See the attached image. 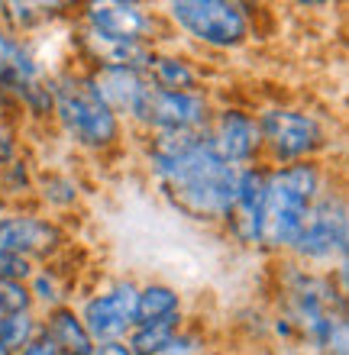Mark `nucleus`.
<instances>
[{"label": "nucleus", "mask_w": 349, "mask_h": 355, "mask_svg": "<svg viewBox=\"0 0 349 355\" xmlns=\"http://www.w3.org/2000/svg\"><path fill=\"white\" fill-rule=\"evenodd\" d=\"M155 171L181 210L194 216H230L233 210L239 171L220 159L210 142H198L178 159L155 165Z\"/></svg>", "instance_id": "nucleus-1"}, {"label": "nucleus", "mask_w": 349, "mask_h": 355, "mask_svg": "<svg viewBox=\"0 0 349 355\" xmlns=\"http://www.w3.org/2000/svg\"><path fill=\"white\" fill-rule=\"evenodd\" d=\"M317 194V171L311 165H288L265 178L259 239L269 245H294Z\"/></svg>", "instance_id": "nucleus-2"}, {"label": "nucleus", "mask_w": 349, "mask_h": 355, "mask_svg": "<svg viewBox=\"0 0 349 355\" xmlns=\"http://www.w3.org/2000/svg\"><path fill=\"white\" fill-rule=\"evenodd\" d=\"M294 323L314 346L346 355V313L330 281L304 278L294 288Z\"/></svg>", "instance_id": "nucleus-3"}, {"label": "nucleus", "mask_w": 349, "mask_h": 355, "mask_svg": "<svg viewBox=\"0 0 349 355\" xmlns=\"http://www.w3.org/2000/svg\"><path fill=\"white\" fill-rule=\"evenodd\" d=\"M56 110L68 136H75L81 146H107L117 139V116L97 97L91 81H62V87H56Z\"/></svg>", "instance_id": "nucleus-4"}, {"label": "nucleus", "mask_w": 349, "mask_h": 355, "mask_svg": "<svg viewBox=\"0 0 349 355\" xmlns=\"http://www.w3.org/2000/svg\"><path fill=\"white\" fill-rule=\"evenodd\" d=\"M169 10L191 36L207 42V46L230 49L236 42H243L246 36V17L236 3H223V0H178Z\"/></svg>", "instance_id": "nucleus-5"}, {"label": "nucleus", "mask_w": 349, "mask_h": 355, "mask_svg": "<svg viewBox=\"0 0 349 355\" xmlns=\"http://www.w3.org/2000/svg\"><path fill=\"white\" fill-rule=\"evenodd\" d=\"M294 245L307 259H330L333 252H343L346 249V210L340 200L327 197L317 207H311Z\"/></svg>", "instance_id": "nucleus-6"}, {"label": "nucleus", "mask_w": 349, "mask_h": 355, "mask_svg": "<svg viewBox=\"0 0 349 355\" xmlns=\"http://www.w3.org/2000/svg\"><path fill=\"white\" fill-rule=\"evenodd\" d=\"M136 297L139 291L133 284H117L114 291L87 300L85 320H81L87 336L101 339V343H120L123 333L136 323Z\"/></svg>", "instance_id": "nucleus-7"}, {"label": "nucleus", "mask_w": 349, "mask_h": 355, "mask_svg": "<svg viewBox=\"0 0 349 355\" xmlns=\"http://www.w3.org/2000/svg\"><path fill=\"white\" fill-rule=\"evenodd\" d=\"M259 136L275 149V155L282 159H301L307 152L321 146V126L307 116V113L294 110H269L259 120Z\"/></svg>", "instance_id": "nucleus-8"}, {"label": "nucleus", "mask_w": 349, "mask_h": 355, "mask_svg": "<svg viewBox=\"0 0 349 355\" xmlns=\"http://www.w3.org/2000/svg\"><path fill=\"white\" fill-rule=\"evenodd\" d=\"M91 87L107 103L110 113L117 110V113H130V116H142V107H146L152 91L136 68H123V65H104L94 75Z\"/></svg>", "instance_id": "nucleus-9"}, {"label": "nucleus", "mask_w": 349, "mask_h": 355, "mask_svg": "<svg viewBox=\"0 0 349 355\" xmlns=\"http://www.w3.org/2000/svg\"><path fill=\"white\" fill-rule=\"evenodd\" d=\"M207 116V103L194 97V94H178V91H159L152 87L149 101L142 107L139 120L159 126V130H198Z\"/></svg>", "instance_id": "nucleus-10"}, {"label": "nucleus", "mask_w": 349, "mask_h": 355, "mask_svg": "<svg viewBox=\"0 0 349 355\" xmlns=\"http://www.w3.org/2000/svg\"><path fill=\"white\" fill-rule=\"evenodd\" d=\"M87 17L97 36L114 42H139L152 29V19L136 3H91Z\"/></svg>", "instance_id": "nucleus-11"}, {"label": "nucleus", "mask_w": 349, "mask_h": 355, "mask_svg": "<svg viewBox=\"0 0 349 355\" xmlns=\"http://www.w3.org/2000/svg\"><path fill=\"white\" fill-rule=\"evenodd\" d=\"M255 142H259V130H255V123L249 120L246 113H236V110L220 113L214 139H210V149L217 152L227 165L249 159L255 149Z\"/></svg>", "instance_id": "nucleus-12"}, {"label": "nucleus", "mask_w": 349, "mask_h": 355, "mask_svg": "<svg viewBox=\"0 0 349 355\" xmlns=\"http://www.w3.org/2000/svg\"><path fill=\"white\" fill-rule=\"evenodd\" d=\"M58 243L56 226L33 220V216H17V220H3L0 223V255H33L46 252L49 245Z\"/></svg>", "instance_id": "nucleus-13"}, {"label": "nucleus", "mask_w": 349, "mask_h": 355, "mask_svg": "<svg viewBox=\"0 0 349 355\" xmlns=\"http://www.w3.org/2000/svg\"><path fill=\"white\" fill-rule=\"evenodd\" d=\"M262 197H265V178L259 171H243L236 184V200L230 216H236V226L246 239H259V216H262Z\"/></svg>", "instance_id": "nucleus-14"}, {"label": "nucleus", "mask_w": 349, "mask_h": 355, "mask_svg": "<svg viewBox=\"0 0 349 355\" xmlns=\"http://www.w3.org/2000/svg\"><path fill=\"white\" fill-rule=\"evenodd\" d=\"M46 343L58 355H94V339L87 336L85 323L71 313V310H56L49 317Z\"/></svg>", "instance_id": "nucleus-15"}, {"label": "nucleus", "mask_w": 349, "mask_h": 355, "mask_svg": "<svg viewBox=\"0 0 349 355\" xmlns=\"http://www.w3.org/2000/svg\"><path fill=\"white\" fill-rule=\"evenodd\" d=\"M0 78L7 81L13 91L19 94H33V81H36V65H33V58L23 52L19 42L7 39L0 33Z\"/></svg>", "instance_id": "nucleus-16"}, {"label": "nucleus", "mask_w": 349, "mask_h": 355, "mask_svg": "<svg viewBox=\"0 0 349 355\" xmlns=\"http://www.w3.org/2000/svg\"><path fill=\"white\" fill-rule=\"evenodd\" d=\"M175 329H178V317L155 320V323H139L126 349L133 355H159L175 339Z\"/></svg>", "instance_id": "nucleus-17"}, {"label": "nucleus", "mask_w": 349, "mask_h": 355, "mask_svg": "<svg viewBox=\"0 0 349 355\" xmlns=\"http://www.w3.org/2000/svg\"><path fill=\"white\" fill-rule=\"evenodd\" d=\"M178 317V294L169 288H146L136 297V323H155V320Z\"/></svg>", "instance_id": "nucleus-18"}, {"label": "nucleus", "mask_w": 349, "mask_h": 355, "mask_svg": "<svg viewBox=\"0 0 349 355\" xmlns=\"http://www.w3.org/2000/svg\"><path fill=\"white\" fill-rule=\"evenodd\" d=\"M152 71H155V85L159 91H178V94H188V87H194V75L191 68L178 58H152L149 62Z\"/></svg>", "instance_id": "nucleus-19"}, {"label": "nucleus", "mask_w": 349, "mask_h": 355, "mask_svg": "<svg viewBox=\"0 0 349 355\" xmlns=\"http://www.w3.org/2000/svg\"><path fill=\"white\" fill-rule=\"evenodd\" d=\"M33 339V320L26 313H13V317L0 320V346L13 352V349H26Z\"/></svg>", "instance_id": "nucleus-20"}, {"label": "nucleus", "mask_w": 349, "mask_h": 355, "mask_svg": "<svg viewBox=\"0 0 349 355\" xmlns=\"http://www.w3.org/2000/svg\"><path fill=\"white\" fill-rule=\"evenodd\" d=\"M29 291L23 288V281H7L0 278V320L13 317V313H26Z\"/></svg>", "instance_id": "nucleus-21"}, {"label": "nucleus", "mask_w": 349, "mask_h": 355, "mask_svg": "<svg viewBox=\"0 0 349 355\" xmlns=\"http://www.w3.org/2000/svg\"><path fill=\"white\" fill-rule=\"evenodd\" d=\"M26 275H29V259H23V255H0V278L23 281Z\"/></svg>", "instance_id": "nucleus-22"}, {"label": "nucleus", "mask_w": 349, "mask_h": 355, "mask_svg": "<svg viewBox=\"0 0 349 355\" xmlns=\"http://www.w3.org/2000/svg\"><path fill=\"white\" fill-rule=\"evenodd\" d=\"M159 355H198V346H194V339H188V336H175Z\"/></svg>", "instance_id": "nucleus-23"}, {"label": "nucleus", "mask_w": 349, "mask_h": 355, "mask_svg": "<svg viewBox=\"0 0 349 355\" xmlns=\"http://www.w3.org/2000/svg\"><path fill=\"white\" fill-rule=\"evenodd\" d=\"M19 355H58V352H56V349H52V346H49L46 339H39V343H29V346L23 349V352H19Z\"/></svg>", "instance_id": "nucleus-24"}, {"label": "nucleus", "mask_w": 349, "mask_h": 355, "mask_svg": "<svg viewBox=\"0 0 349 355\" xmlns=\"http://www.w3.org/2000/svg\"><path fill=\"white\" fill-rule=\"evenodd\" d=\"M94 355H133L123 343H104L101 349H94Z\"/></svg>", "instance_id": "nucleus-25"}, {"label": "nucleus", "mask_w": 349, "mask_h": 355, "mask_svg": "<svg viewBox=\"0 0 349 355\" xmlns=\"http://www.w3.org/2000/svg\"><path fill=\"white\" fill-rule=\"evenodd\" d=\"M10 155H13V139L7 130H0V162H7Z\"/></svg>", "instance_id": "nucleus-26"}, {"label": "nucleus", "mask_w": 349, "mask_h": 355, "mask_svg": "<svg viewBox=\"0 0 349 355\" xmlns=\"http://www.w3.org/2000/svg\"><path fill=\"white\" fill-rule=\"evenodd\" d=\"M0 355H10V352H7V349H3V346H0Z\"/></svg>", "instance_id": "nucleus-27"}]
</instances>
